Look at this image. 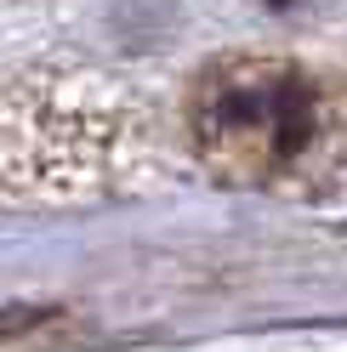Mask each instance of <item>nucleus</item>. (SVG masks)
Here are the masks:
<instances>
[{
  "instance_id": "1",
  "label": "nucleus",
  "mask_w": 347,
  "mask_h": 352,
  "mask_svg": "<svg viewBox=\"0 0 347 352\" xmlns=\"http://www.w3.org/2000/svg\"><path fill=\"white\" fill-rule=\"evenodd\" d=\"M188 137L222 182H285L324 142V97L302 63L222 57L193 80Z\"/></svg>"
},
{
  "instance_id": "2",
  "label": "nucleus",
  "mask_w": 347,
  "mask_h": 352,
  "mask_svg": "<svg viewBox=\"0 0 347 352\" xmlns=\"http://www.w3.org/2000/svg\"><path fill=\"white\" fill-rule=\"evenodd\" d=\"M251 6H262L268 17H291V23H302V17H319V12H330L336 0H251Z\"/></svg>"
},
{
  "instance_id": "3",
  "label": "nucleus",
  "mask_w": 347,
  "mask_h": 352,
  "mask_svg": "<svg viewBox=\"0 0 347 352\" xmlns=\"http://www.w3.org/2000/svg\"><path fill=\"white\" fill-rule=\"evenodd\" d=\"M40 318H46L40 307H17V313H6V318H0V329L12 336V329H23V324H40Z\"/></svg>"
}]
</instances>
